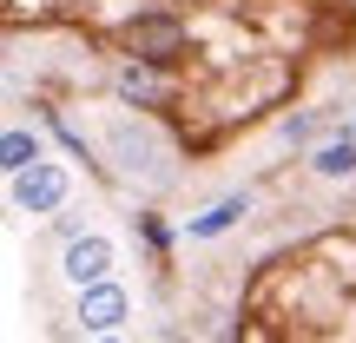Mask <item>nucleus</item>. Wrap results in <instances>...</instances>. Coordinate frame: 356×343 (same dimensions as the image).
<instances>
[{"label":"nucleus","instance_id":"nucleus-9","mask_svg":"<svg viewBox=\"0 0 356 343\" xmlns=\"http://www.w3.org/2000/svg\"><path fill=\"white\" fill-rule=\"evenodd\" d=\"M244 212H251V191H231V198H218L211 205V212H204V218H191V238H218V231H231V225H238V218Z\"/></svg>","mask_w":356,"mask_h":343},{"label":"nucleus","instance_id":"nucleus-7","mask_svg":"<svg viewBox=\"0 0 356 343\" xmlns=\"http://www.w3.org/2000/svg\"><path fill=\"white\" fill-rule=\"evenodd\" d=\"M310 172L317 178H356V132H330V139L310 152Z\"/></svg>","mask_w":356,"mask_h":343},{"label":"nucleus","instance_id":"nucleus-10","mask_svg":"<svg viewBox=\"0 0 356 343\" xmlns=\"http://www.w3.org/2000/svg\"><path fill=\"white\" fill-rule=\"evenodd\" d=\"M92 343H126V337H92Z\"/></svg>","mask_w":356,"mask_h":343},{"label":"nucleus","instance_id":"nucleus-3","mask_svg":"<svg viewBox=\"0 0 356 343\" xmlns=\"http://www.w3.org/2000/svg\"><path fill=\"white\" fill-rule=\"evenodd\" d=\"M66 198H73V178H66L60 166H53V159H47V166H33V172H20V178H13V212L53 218V212H60Z\"/></svg>","mask_w":356,"mask_h":343},{"label":"nucleus","instance_id":"nucleus-4","mask_svg":"<svg viewBox=\"0 0 356 343\" xmlns=\"http://www.w3.org/2000/svg\"><path fill=\"white\" fill-rule=\"evenodd\" d=\"M73 317H79V330H92V337H119V324L132 317V291L106 278V284H92V291H79Z\"/></svg>","mask_w":356,"mask_h":343},{"label":"nucleus","instance_id":"nucleus-2","mask_svg":"<svg viewBox=\"0 0 356 343\" xmlns=\"http://www.w3.org/2000/svg\"><path fill=\"white\" fill-rule=\"evenodd\" d=\"M113 264H119V251H113V238H99V231H79V238H66V251H60V278L73 284V291L106 284Z\"/></svg>","mask_w":356,"mask_h":343},{"label":"nucleus","instance_id":"nucleus-1","mask_svg":"<svg viewBox=\"0 0 356 343\" xmlns=\"http://www.w3.org/2000/svg\"><path fill=\"white\" fill-rule=\"evenodd\" d=\"M106 152H113V172L119 178H145V185H159L172 166H165V139H159L145 119H119L113 132H106Z\"/></svg>","mask_w":356,"mask_h":343},{"label":"nucleus","instance_id":"nucleus-5","mask_svg":"<svg viewBox=\"0 0 356 343\" xmlns=\"http://www.w3.org/2000/svg\"><path fill=\"white\" fill-rule=\"evenodd\" d=\"M119 47H126L132 60H145V66H152V60H172V53L185 47V26H178L172 13H139V20L119 33Z\"/></svg>","mask_w":356,"mask_h":343},{"label":"nucleus","instance_id":"nucleus-8","mask_svg":"<svg viewBox=\"0 0 356 343\" xmlns=\"http://www.w3.org/2000/svg\"><path fill=\"white\" fill-rule=\"evenodd\" d=\"M0 166H7V178H20V172L47 166V145H40V132H26V126H7V139H0Z\"/></svg>","mask_w":356,"mask_h":343},{"label":"nucleus","instance_id":"nucleus-6","mask_svg":"<svg viewBox=\"0 0 356 343\" xmlns=\"http://www.w3.org/2000/svg\"><path fill=\"white\" fill-rule=\"evenodd\" d=\"M165 93H172V79L152 73L145 60H126V66H119V99H126V106H165Z\"/></svg>","mask_w":356,"mask_h":343}]
</instances>
